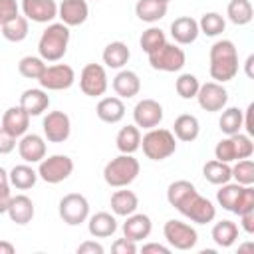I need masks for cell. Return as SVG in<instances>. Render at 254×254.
Segmentation results:
<instances>
[{"instance_id":"4dcf8cb0","label":"cell","mask_w":254,"mask_h":254,"mask_svg":"<svg viewBox=\"0 0 254 254\" xmlns=\"http://www.w3.org/2000/svg\"><path fill=\"white\" fill-rule=\"evenodd\" d=\"M8 179H10V185L18 190H28L36 185L38 181V171H34L30 167V163H22V165H14L8 173Z\"/></svg>"},{"instance_id":"cb8c5ba5","label":"cell","mask_w":254,"mask_h":254,"mask_svg":"<svg viewBox=\"0 0 254 254\" xmlns=\"http://www.w3.org/2000/svg\"><path fill=\"white\" fill-rule=\"evenodd\" d=\"M2 127L12 133L16 139H20L24 133H28L30 127V115L20 107V105H12L4 111L2 115Z\"/></svg>"},{"instance_id":"d590c367","label":"cell","mask_w":254,"mask_h":254,"mask_svg":"<svg viewBox=\"0 0 254 254\" xmlns=\"http://www.w3.org/2000/svg\"><path fill=\"white\" fill-rule=\"evenodd\" d=\"M212 240L216 246L220 248H230L236 240H238V226L236 222L232 220H218L214 226H212V232H210Z\"/></svg>"},{"instance_id":"b9f144b4","label":"cell","mask_w":254,"mask_h":254,"mask_svg":"<svg viewBox=\"0 0 254 254\" xmlns=\"http://www.w3.org/2000/svg\"><path fill=\"white\" fill-rule=\"evenodd\" d=\"M46 69V62L40 58V56H24L20 62H18V71L22 77H28V79H38Z\"/></svg>"},{"instance_id":"ee69618b","label":"cell","mask_w":254,"mask_h":254,"mask_svg":"<svg viewBox=\"0 0 254 254\" xmlns=\"http://www.w3.org/2000/svg\"><path fill=\"white\" fill-rule=\"evenodd\" d=\"M232 179L234 183L238 185H254V161L248 157V159H240L232 165Z\"/></svg>"},{"instance_id":"6da1fadb","label":"cell","mask_w":254,"mask_h":254,"mask_svg":"<svg viewBox=\"0 0 254 254\" xmlns=\"http://www.w3.org/2000/svg\"><path fill=\"white\" fill-rule=\"evenodd\" d=\"M208 73L214 81L226 83L238 73V50L232 40H218L208 52Z\"/></svg>"},{"instance_id":"4316f807","label":"cell","mask_w":254,"mask_h":254,"mask_svg":"<svg viewBox=\"0 0 254 254\" xmlns=\"http://www.w3.org/2000/svg\"><path fill=\"white\" fill-rule=\"evenodd\" d=\"M129 58H131V52H129L127 44L121 40L109 42L101 54L105 67H111V69H123V65L129 62Z\"/></svg>"},{"instance_id":"680465c9","label":"cell","mask_w":254,"mask_h":254,"mask_svg":"<svg viewBox=\"0 0 254 254\" xmlns=\"http://www.w3.org/2000/svg\"><path fill=\"white\" fill-rule=\"evenodd\" d=\"M159 2H163V4H169V2H171V0H159Z\"/></svg>"},{"instance_id":"9f6ffc18","label":"cell","mask_w":254,"mask_h":254,"mask_svg":"<svg viewBox=\"0 0 254 254\" xmlns=\"http://www.w3.org/2000/svg\"><path fill=\"white\" fill-rule=\"evenodd\" d=\"M252 64H254V54H250V56L246 58V62H244V67H246V75H248V77L254 75V73H252Z\"/></svg>"},{"instance_id":"681fc988","label":"cell","mask_w":254,"mask_h":254,"mask_svg":"<svg viewBox=\"0 0 254 254\" xmlns=\"http://www.w3.org/2000/svg\"><path fill=\"white\" fill-rule=\"evenodd\" d=\"M16 145H18V139L12 133H8L4 127H0V155L12 153L16 149Z\"/></svg>"},{"instance_id":"7dc6e473","label":"cell","mask_w":254,"mask_h":254,"mask_svg":"<svg viewBox=\"0 0 254 254\" xmlns=\"http://www.w3.org/2000/svg\"><path fill=\"white\" fill-rule=\"evenodd\" d=\"M18 14H20V6L16 0H0V26Z\"/></svg>"},{"instance_id":"f1b7e54d","label":"cell","mask_w":254,"mask_h":254,"mask_svg":"<svg viewBox=\"0 0 254 254\" xmlns=\"http://www.w3.org/2000/svg\"><path fill=\"white\" fill-rule=\"evenodd\" d=\"M198 133H200V123H198V119H196L194 115H190V113L179 115V117L175 119V123H173V135H175L179 141H183V143L194 141V139L198 137Z\"/></svg>"},{"instance_id":"ac0fdd59","label":"cell","mask_w":254,"mask_h":254,"mask_svg":"<svg viewBox=\"0 0 254 254\" xmlns=\"http://www.w3.org/2000/svg\"><path fill=\"white\" fill-rule=\"evenodd\" d=\"M18 153L24 163H40L46 157V139L38 133H24L18 141Z\"/></svg>"},{"instance_id":"f5cc1de1","label":"cell","mask_w":254,"mask_h":254,"mask_svg":"<svg viewBox=\"0 0 254 254\" xmlns=\"http://www.w3.org/2000/svg\"><path fill=\"white\" fill-rule=\"evenodd\" d=\"M240 216V226L246 234H254V210H248V212H242L238 214Z\"/></svg>"},{"instance_id":"9c48e42d","label":"cell","mask_w":254,"mask_h":254,"mask_svg":"<svg viewBox=\"0 0 254 254\" xmlns=\"http://www.w3.org/2000/svg\"><path fill=\"white\" fill-rule=\"evenodd\" d=\"M163 234H165L169 246L171 248H177V250H190L198 242L196 230L190 224H187L183 220H175V218H171V220L165 222Z\"/></svg>"},{"instance_id":"6f0895ef","label":"cell","mask_w":254,"mask_h":254,"mask_svg":"<svg viewBox=\"0 0 254 254\" xmlns=\"http://www.w3.org/2000/svg\"><path fill=\"white\" fill-rule=\"evenodd\" d=\"M254 248V244L252 242H248V244H242V246H238V250H252Z\"/></svg>"},{"instance_id":"3957f363","label":"cell","mask_w":254,"mask_h":254,"mask_svg":"<svg viewBox=\"0 0 254 254\" xmlns=\"http://www.w3.org/2000/svg\"><path fill=\"white\" fill-rule=\"evenodd\" d=\"M143 155L151 161H165L177 151V137L169 129L153 127L147 129L145 135H141V147Z\"/></svg>"},{"instance_id":"7c38bea8","label":"cell","mask_w":254,"mask_h":254,"mask_svg":"<svg viewBox=\"0 0 254 254\" xmlns=\"http://www.w3.org/2000/svg\"><path fill=\"white\" fill-rule=\"evenodd\" d=\"M179 212L196 224H208L216 218V206L212 204V200L198 194V190L179 208Z\"/></svg>"},{"instance_id":"52a82bcc","label":"cell","mask_w":254,"mask_h":254,"mask_svg":"<svg viewBox=\"0 0 254 254\" xmlns=\"http://www.w3.org/2000/svg\"><path fill=\"white\" fill-rule=\"evenodd\" d=\"M185 62H187L185 50L179 48L177 44H163L159 50L149 54V64L157 71H167V73L181 71L185 67Z\"/></svg>"},{"instance_id":"d6a6232c","label":"cell","mask_w":254,"mask_h":254,"mask_svg":"<svg viewBox=\"0 0 254 254\" xmlns=\"http://www.w3.org/2000/svg\"><path fill=\"white\" fill-rule=\"evenodd\" d=\"M202 175L210 185H218L220 187V185L232 181V167H230V163H222L218 159H212V161L204 163Z\"/></svg>"},{"instance_id":"d6986e66","label":"cell","mask_w":254,"mask_h":254,"mask_svg":"<svg viewBox=\"0 0 254 254\" xmlns=\"http://www.w3.org/2000/svg\"><path fill=\"white\" fill-rule=\"evenodd\" d=\"M198 22L190 16H179L171 22V36L179 46H189L198 38Z\"/></svg>"},{"instance_id":"f35d334b","label":"cell","mask_w":254,"mask_h":254,"mask_svg":"<svg viewBox=\"0 0 254 254\" xmlns=\"http://www.w3.org/2000/svg\"><path fill=\"white\" fill-rule=\"evenodd\" d=\"M218 127L224 135H234L242 131V109L240 107H224L218 119Z\"/></svg>"},{"instance_id":"e0dca14e","label":"cell","mask_w":254,"mask_h":254,"mask_svg":"<svg viewBox=\"0 0 254 254\" xmlns=\"http://www.w3.org/2000/svg\"><path fill=\"white\" fill-rule=\"evenodd\" d=\"M87 16H89L87 0H62V4H58V18L67 28L81 26L87 20Z\"/></svg>"},{"instance_id":"83f0119b","label":"cell","mask_w":254,"mask_h":254,"mask_svg":"<svg viewBox=\"0 0 254 254\" xmlns=\"http://www.w3.org/2000/svg\"><path fill=\"white\" fill-rule=\"evenodd\" d=\"M139 208V196L133 190H127V187H121V190H115L111 194V210L115 216H129Z\"/></svg>"},{"instance_id":"5b68a950","label":"cell","mask_w":254,"mask_h":254,"mask_svg":"<svg viewBox=\"0 0 254 254\" xmlns=\"http://www.w3.org/2000/svg\"><path fill=\"white\" fill-rule=\"evenodd\" d=\"M254 153V143L252 137L246 133H234V135H226L224 139H220L214 147V159L222 161V163H234L240 159H248Z\"/></svg>"},{"instance_id":"603a6c76","label":"cell","mask_w":254,"mask_h":254,"mask_svg":"<svg viewBox=\"0 0 254 254\" xmlns=\"http://www.w3.org/2000/svg\"><path fill=\"white\" fill-rule=\"evenodd\" d=\"M111 87L117 97L121 99H131L141 91V79L135 71L131 69H119V73L113 77Z\"/></svg>"},{"instance_id":"8d00e7d4","label":"cell","mask_w":254,"mask_h":254,"mask_svg":"<svg viewBox=\"0 0 254 254\" xmlns=\"http://www.w3.org/2000/svg\"><path fill=\"white\" fill-rule=\"evenodd\" d=\"M226 16L234 26H246L254 18V8L250 0H230L226 6Z\"/></svg>"},{"instance_id":"e575fe53","label":"cell","mask_w":254,"mask_h":254,"mask_svg":"<svg viewBox=\"0 0 254 254\" xmlns=\"http://www.w3.org/2000/svg\"><path fill=\"white\" fill-rule=\"evenodd\" d=\"M194 192H196V187L190 181L181 179V181H175V183L169 185V189H167V200H169L171 206H175L179 210Z\"/></svg>"},{"instance_id":"60d3db41","label":"cell","mask_w":254,"mask_h":254,"mask_svg":"<svg viewBox=\"0 0 254 254\" xmlns=\"http://www.w3.org/2000/svg\"><path fill=\"white\" fill-rule=\"evenodd\" d=\"M163 44H167V36H165V32H163L161 28H155V26L147 28V30L141 34V38H139V46H141V50H143L147 56L153 54L155 50H159Z\"/></svg>"},{"instance_id":"ab89813d","label":"cell","mask_w":254,"mask_h":254,"mask_svg":"<svg viewBox=\"0 0 254 254\" xmlns=\"http://www.w3.org/2000/svg\"><path fill=\"white\" fill-rule=\"evenodd\" d=\"M242 187L244 185H238V183H224L220 185V189L216 190V200L218 204L228 210V212H234V206H236V200H238V194L242 192Z\"/></svg>"},{"instance_id":"ffe728a7","label":"cell","mask_w":254,"mask_h":254,"mask_svg":"<svg viewBox=\"0 0 254 254\" xmlns=\"http://www.w3.org/2000/svg\"><path fill=\"white\" fill-rule=\"evenodd\" d=\"M6 214L10 216L12 222L24 226L28 222H32L34 214H36V208H34V202L30 196L26 194H12L10 202H8V208H6Z\"/></svg>"},{"instance_id":"7a4b0ae2","label":"cell","mask_w":254,"mask_h":254,"mask_svg":"<svg viewBox=\"0 0 254 254\" xmlns=\"http://www.w3.org/2000/svg\"><path fill=\"white\" fill-rule=\"evenodd\" d=\"M69 28L62 22H52L38 40V54L44 62H60L69 46Z\"/></svg>"},{"instance_id":"8992f818","label":"cell","mask_w":254,"mask_h":254,"mask_svg":"<svg viewBox=\"0 0 254 254\" xmlns=\"http://www.w3.org/2000/svg\"><path fill=\"white\" fill-rule=\"evenodd\" d=\"M73 173V161L67 155H50L38 163V179L48 185L64 183Z\"/></svg>"},{"instance_id":"816d5d0a","label":"cell","mask_w":254,"mask_h":254,"mask_svg":"<svg viewBox=\"0 0 254 254\" xmlns=\"http://www.w3.org/2000/svg\"><path fill=\"white\" fill-rule=\"evenodd\" d=\"M105 248L95 240H85L77 246V254H103Z\"/></svg>"},{"instance_id":"c3c4849f","label":"cell","mask_w":254,"mask_h":254,"mask_svg":"<svg viewBox=\"0 0 254 254\" xmlns=\"http://www.w3.org/2000/svg\"><path fill=\"white\" fill-rule=\"evenodd\" d=\"M139 248H137V242L135 240H129V238H117L113 244H111V252L113 254H135Z\"/></svg>"},{"instance_id":"5bb4252c","label":"cell","mask_w":254,"mask_h":254,"mask_svg":"<svg viewBox=\"0 0 254 254\" xmlns=\"http://www.w3.org/2000/svg\"><path fill=\"white\" fill-rule=\"evenodd\" d=\"M42 129H44V139L50 143H64L69 139L71 135V121L69 115L64 111H50L44 121H42Z\"/></svg>"},{"instance_id":"277c9868","label":"cell","mask_w":254,"mask_h":254,"mask_svg":"<svg viewBox=\"0 0 254 254\" xmlns=\"http://www.w3.org/2000/svg\"><path fill=\"white\" fill-rule=\"evenodd\" d=\"M141 171L139 161L133 155L121 153L115 159H111L105 167H103V181L113 187V189H121V187H129L137 175Z\"/></svg>"},{"instance_id":"7402d4cb","label":"cell","mask_w":254,"mask_h":254,"mask_svg":"<svg viewBox=\"0 0 254 254\" xmlns=\"http://www.w3.org/2000/svg\"><path fill=\"white\" fill-rule=\"evenodd\" d=\"M151 230H153V222L147 214L135 210L133 214L125 216V222H123V236L125 238L139 242L143 238H149Z\"/></svg>"},{"instance_id":"836d02e7","label":"cell","mask_w":254,"mask_h":254,"mask_svg":"<svg viewBox=\"0 0 254 254\" xmlns=\"http://www.w3.org/2000/svg\"><path fill=\"white\" fill-rule=\"evenodd\" d=\"M0 30H2L4 40L18 44V42H24V40L28 38V32H30V20H28L26 16H20V14H18V16H14L12 20H8L6 24H2Z\"/></svg>"},{"instance_id":"74e56055","label":"cell","mask_w":254,"mask_h":254,"mask_svg":"<svg viewBox=\"0 0 254 254\" xmlns=\"http://www.w3.org/2000/svg\"><path fill=\"white\" fill-rule=\"evenodd\" d=\"M224 28H226V20H224V16L218 14V12H204V14L200 16V20H198V30H200V34H204V36H208V38L220 36V34L224 32Z\"/></svg>"},{"instance_id":"4fadbf2b","label":"cell","mask_w":254,"mask_h":254,"mask_svg":"<svg viewBox=\"0 0 254 254\" xmlns=\"http://www.w3.org/2000/svg\"><path fill=\"white\" fill-rule=\"evenodd\" d=\"M196 101L204 111L216 113V111H222L226 107L228 91L218 81H206V83H200V87L196 91Z\"/></svg>"},{"instance_id":"f907efd6","label":"cell","mask_w":254,"mask_h":254,"mask_svg":"<svg viewBox=\"0 0 254 254\" xmlns=\"http://www.w3.org/2000/svg\"><path fill=\"white\" fill-rule=\"evenodd\" d=\"M242 127L246 129V135H254V103H248V107L242 111Z\"/></svg>"},{"instance_id":"d4e9b609","label":"cell","mask_w":254,"mask_h":254,"mask_svg":"<svg viewBox=\"0 0 254 254\" xmlns=\"http://www.w3.org/2000/svg\"><path fill=\"white\" fill-rule=\"evenodd\" d=\"M87 230L93 238H107L117 232V218L111 212H95L87 216Z\"/></svg>"},{"instance_id":"f6af8a7d","label":"cell","mask_w":254,"mask_h":254,"mask_svg":"<svg viewBox=\"0 0 254 254\" xmlns=\"http://www.w3.org/2000/svg\"><path fill=\"white\" fill-rule=\"evenodd\" d=\"M248 210H254V187L252 185L242 187V192L238 194V200L234 206V214H242Z\"/></svg>"},{"instance_id":"1f68e13d","label":"cell","mask_w":254,"mask_h":254,"mask_svg":"<svg viewBox=\"0 0 254 254\" xmlns=\"http://www.w3.org/2000/svg\"><path fill=\"white\" fill-rule=\"evenodd\" d=\"M115 145H117L119 153L133 155L141 147V131H139V127L135 123L121 127L119 133H117V137H115Z\"/></svg>"},{"instance_id":"484cf974","label":"cell","mask_w":254,"mask_h":254,"mask_svg":"<svg viewBox=\"0 0 254 254\" xmlns=\"http://www.w3.org/2000/svg\"><path fill=\"white\" fill-rule=\"evenodd\" d=\"M95 113L97 117L103 121V123H119L123 117H125V103L121 97L117 95H111V97H101L97 107H95Z\"/></svg>"},{"instance_id":"db71d44e","label":"cell","mask_w":254,"mask_h":254,"mask_svg":"<svg viewBox=\"0 0 254 254\" xmlns=\"http://www.w3.org/2000/svg\"><path fill=\"white\" fill-rule=\"evenodd\" d=\"M141 252L143 254H149V252H157V254H169L171 248L165 246V244H159V242H149V244H143L141 246Z\"/></svg>"},{"instance_id":"2e32d148","label":"cell","mask_w":254,"mask_h":254,"mask_svg":"<svg viewBox=\"0 0 254 254\" xmlns=\"http://www.w3.org/2000/svg\"><path fill=\"white\" fill-rule=\"evenodd\" d=\"M20 8L24 16L36 24H52L58 18L56 0H22Z\"/></svg>"},{"instance_id":"8fae6325","label":"cell","mask_w":254,"mask_h":254,"mask_svg":"<svg viewBox=\"0 0 254 254\" xmlns=\"http://www.w3.org/2000/svg\"><path fill=\"white\" fill-rule=\"evenodd\" d=\"M107 71L101 64H87L79 73V89L87 97H99L107 91Z\"/></svg>"},{"instance_id":"30bf717a","label":"cell","mask_w":254,"mask_h":254,"mask_svg":"<svg viewBox=\"0 0 254 254\" xmlns=\"http://www.w3.org/2000/svg\"><path fill=\"white\" fill-rule=\"evenodd\" d=\"M75 81V71L71 65L67 64H54V65H46L44 73L38 77V83L42 89L46 91H62V89H69Z\"/></svg>"},{"instance_id":"44dd1931","label":"cell","mask_w":254,"mask_h":254,"mask_svg":"<svg viewBox=\"0 0 254 254\" xmlns=\"http://www.w3.org/2000/svg\"><path fill=\"white\" fill-rule=\"evenodd\" d=\"M20 107H22L30 117L42 115V113L50 107L48 91L42 89V87H30V89H24L22 95H20Z\"/></svg>"},{"instance_id":"9a60e30c","label":"cell","mask_w":254,"mask_h":254,"mask_svg":"<svg viewBox=\"0 0 254 254\" xmlns=\"http://www.w3.org/2000/svg\"><path fill=\"white\" fill-rule=\"evenodd\" d=\"M163 105L151 97H145L141 101H137V105L133 107V121L137 127L143 129H153L163 121Z\"/></svg>"},{"instance_id":"f546056e","label":"cell","mask_w":254,"mask_h":254,"mask_svg":"<svg viewBox=\"0 0 254 254\" xmlns=\"http://www.w3.org/2000/svg\"><path fill=\"white\" fill-rule=\"evenodd\" d=\"M167 10H169V4H163L159 0H137V4H135L137 18L147 24H155V22L163 20L167 16Z\"/></svg>"},{"instance_id":"7bdbcfd3","label":"cell","mask_w":254,"mask_h":254,"mask_svg":"<svg viewBox=\"0 0 254 254\" xmlns=\"http://www.w3.org/2000/svg\"><path fill=\"white\" fill-rule=\"evenodd\" d=\"M198 87H200V81L192 73H181L175 81V89H177L179 97H183V99H194Z\"/></svg>"},{"instance_id":"91938a15","label":"cell","mask_w":254,"mask_h":254,"mask_svg":"<svg viewBox=\"0 0 254 254\" xmlns=\"http://www.w3.org/2000/svg\"><path fill=\"white\" fill-rule=\"evenodd\" d=\"M93 2H99V0H93Z\"/></svg>"},{"instance_id":"11a10c76","label":"cell","mask_w":254,"mask_h":254,"mask_svg":"<svg viewBox=\"0 0 254 254\" xmlns=\"http://www.w3.org/2000/svg\"><path fill=\"white\" fill-rule=\"evenodd\" d=\"M16 252V246L8 240H0V254H14Z\"/></svg>"},{"instance_id":"ba28073f","label":"cell","mask_w":254,"mask_h":254,"mask_svg":"<svg viewBox=\"0 0 254 254\" xmlns=\"http://www.w3.org/2000/svg\"><path fill=\"white\" fill-rule=\"evenodd\" d=\"M58 214L67 226H79L89 216V202L79 192H67L58 204Z\"/></svg>"},{"instance_id":"bcb514c9","label":"cell","mask_w":254,"mask_h":254,"mask_svg":"<svg viewBox=\"0 0 254 254\" xmlns=\"http://www.w3.org/2000/svg\"><path fill=\"white\" fill-rule=\"evenodd\" d=\"M10 179H8V171L4 167H0V214L6 212L8 208V202L12 198V192H10Z\"/></svg>"}]
</instances>
